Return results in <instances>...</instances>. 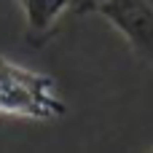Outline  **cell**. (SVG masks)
<instances>
[{"label":"cell","mask_w":153,"mask_h":153,"mask_svg":"<svg viewBox=\"0 0 153 153\" xmlns=\"http://www.w3.org/2000/svg\"><path fill=\"white\" fill-rule=\"evenodd\" d=\"M94 3L97 0H16V5L24 16L27 43L35 48L46 46L56 35V30L67 13H86V11L94 13Z\"/></svg>","instance_id":"3"},{"label":"cell","mask_w":153,"mask_h":153,"mask_svg":"<svg viewBox=\"0 0 153 153\" xmlns=\"http://www.w3.org/2000/svg\"><path fill=\"white\" fill-rule=\"evenodd\" d=\"M0 113L30 121H56L65 116V102L48 75L0 56Z\"/></svg>","instance_id":"1"},{"label":"cell","mask_w":153,"mask_h":153,"mask_svg":"<svg viewBox=\"0 0 153 153\" xmlns=\"http://www.w3.org/2000/svg\"><path fill=\"white\" fill-rule=\"evenodd\" d=\"M94 13L110 22L132 51L153 67V3L151 0H97Z\"/></svg>","instance_id":"2"}]
</instances>
